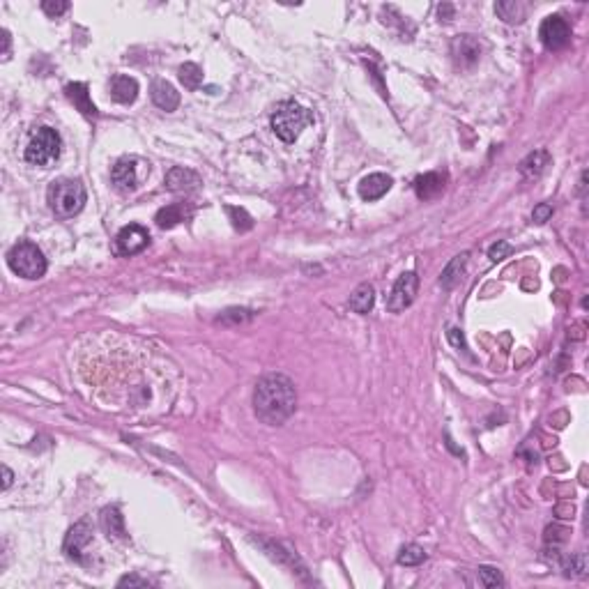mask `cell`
<instances>
[{
	"mask_svg": "<svg viewBox=\"0 0 589 589\" xmlns=\"http://www.w3.org/2000/svg\"><path fill=\"white\" fill-rule=\"evenodd\" d=\"M46 200L55 217H74L85 205V186L78 179H58L49 186Z\"/></svg>",
	"mask_w": 589,
	"mask_h": 589,
	"instance_id": "obj_2",
	"label": "cell"
},
{
	"mask_svg": "<svg viewBox=\"0 0 589 589\" xmlns=\"http://www.w3.org/2000/svg\"><path fill=\"white\" fill-rule=\"evenodd\" d=\"M179 81H182L186 90H198L200 83H203V69L196 62H184L179 67Z\"/></svg>",
	"mask_w": 589,
	"mask_h": 589,
	"instance_id": "obj_24",
	"label": "cell"
},
{
	"mask_svg": "<svg viewBox=\"0 0 589 589\" xmlns=\"http://www.w3.org/2000/svg\"><path fill=\"white\" fill-rule=\"evenodd\" d=\"M186 217H189V212L184 210V203H173V205L161 207V210L157 212L155 221L159 228H173V226L179 224V221H184Z\"/></svg>",
	"mask_w": 589,
	"mask_h": 589,
	"instance_id": "obj_20",
	"label": "cell"
},
{
	"mask_svg": "<svg viewBox=\"0 0 589 589\" xmlns=\"http://www.w3.org/2000/svg\"><path fill=\"white\" fill-rule=\"evenodd\" d=\"M146 587L148 585V580H143V578H139V576H125V578H120V583H118V587Z\"/></svg>",
	"mask_w": 589,
	"mask_h": 589,
	"instance_id": "obj_34",
	"label": "cell"
},
{
	"mask_svg": "<svg viewBox=\"0 0 589 589\" xmlns=\"http://www.w3.org/2000/svg\"><path fill=\"white\" fill-rule=\"evenodd\" d=\"M569 534H571V531L566 529V527L552 525V527H548V529H545V541H548V543H552V548H557V545L566 543V538H569Z\"/></svg>",
	"mask_w": 589,
	"mask_h": 589,
	"instance_id": "obj_29",
	"label": "cell"
},
{
	"mask_svg": "<svg viewBox=\"0 0 589 589\" xmlns=\"http://www.w3.org/2000/svg\"><path fill=\"white\" fill-rule=\"evenodd\" d=\"M451 53H454V60L458 67L470 69L472 64H477L481 58V44L479 39H474L472 35H458L451 44Z\"/></svg>",
	"mask_w": 589,
	"mask_h": 589,
	"instance_id": "obj_11",
	"label": "cell"
},
{
	"mask_svg": "<svg viewBox=\"0 0 589 589\" xmlns=\"http://www.w3.org/2000/svg\"><path fill=\"white\" fill-rule=\"evenodd\" d=\"M564 571H566V576H576V578L587 576V559H585L583 552L566 557L564 559Z\"/></svg>",
	"mask_w": 589,
	"mask_h": 589,
	"instance_id": "obj_27",
	"label": "cell"
},
{
	"mask_svg": "<svg viewBox=\"0 0 589 589\" xmlns=\"http://www.w3.org/2000/svg\"><path fill=\"white\" fill-rule=\"evenodd\" d=\"M477 576H479V585L481 587H502V585H504V578H502V573L498 569H493V566H479Z\"/></svg>",
	"mask_w": 589,
	"mask_h": 589,
	"instance_id": "obj_28",
	"label": "cell"
},
{
	"mask_svg": "<svg viewBox=\"0 0 589 589\" xmlns=\"http://www.w3.org/2000/svg\"><path fill=\"white\" fill-rule=\"evenodd\" d=\"M200 186V177L193 173L189 168H182V166H175L170 168L166 173V189L168 191H177V193H186V191H193Z\"/></svg>",
	"mask_w": 589,
	"mask_h": 589,
	"instance_id": "obj_15",
	"label": "cell"
},
{
	"mask_svg": "<svg viewBox=\"0 0 589 589\" xmlns=\"http://www.w3.org/2000/svg\"><path fill=\"white\" fill-rule=\"evenodd\" d=\"M550 217H552V205H548V203H538L534 207V212H531V219H534L536 224H545Z\"/></svg>",
	"mask_w": 589,
	"mask_h": 589,
	"instance_id": "obj_32",
	"label": "cell"
},
{
	"mask_svg": "<svg viewBox=\"0 0 589 589\" xmlns=\"http://www.w3.org/2000/svg\"><path fill=\"white\" fill-rule=\"evenodd\" d=\"M444 184H447V175L437 173V170H430V173H423L414 179V191L421 200H430V198L440 196L444 191Z\"/></svg>",
	"mask_w": 589,
	"mask_h": 589,
	"instance_id": "obj_14",
	"label": "cell"
},
{
	"mask_svg": "<svg viewBox=\"0 0 589 589\" xmlns=\"http://www.w3.org/2000/svg\"><path fill=\"white\" fill-rule=\"evenodd\" d=\"M60 134L53 127H39L26 148V161L33 166H49L60 157Z\"/></svg>",
	"mask_w": 589,
	"mask_h": 589,
	"instance_id": "obj_5",
	"label": "cell"
},
{
	"mask_svg": "<svg viewBox=\"0 0 589 589\" xmlns=\"http://www.w3.org/2000/svg\"><path fill=\"white\" fill-rule=\"evenodd\" d=\"M437 12H440V19H442V17L447 19V21H449V19H454V7L447 5V3L440 5V10H437Z\"/></svg>",
	"mask_w": 589,
	"mask_h": 589,
	"instance_id": "obj_39",
	"label": "cell"
},
{
	"mask_svg": "<svg viewBox=\"0 0 589 589\" xmlns=\"http://www.w3.org/2000/svg\"><path fill=\"white\" fill-rule=\"evenodd\" d=\"M555 513L559 516V518H573V513H576V509H573V504H562L555 509Z\"/></svg>",
	"mask_w": 589,
	"mask_h": 589,
	"instance_id": "obj_35",
	"label": "cell"
},
{
	"mask_svg": "<svg viewBox=\"0 0 589 589\" xmlns=\"http://www.w3.org/2000/svg\"><path fill=\"white\" fill-rule=\"evenodd\" d=\"M550 164V155L545 152V150H536V152H531L527 159H522L520 164V170L525 177H538L545 170V166Z\"/></svg>",
	"mask_w": 589,
	"mask_h": 589,
	"instance_id": "obj_22",
	"label": "cell"
},
{
	"mask_svg": "<svg viewBox=\"0 0 589 589\" xmlns=\"http://www.w3.org/2000/svg\"><path fill=\"white\" fill-rule=\"evenodd\" d=\"M102 527L113 538H125V520L120 516L118 507H106L102 511Z\"/></svg>",
	"mask_w": 589,
	"mask_h": 589,
	"instance_id": "obj_21",
	"label": "cell"
},
{
	"mask_svg": "<svg viewBox=\"0 0 589 589\" xmlns=\"http://www.w3.org/2000/svg\"><path fill=\"white\" fill-rule=\"evenodd\" d=\"M468 258H470V254H468V251H463L461 256H456L454 261L447 265V270L442 272V279H440V283L444 285V288H454V285L458 283V279H461L465 265H468Z\"/></svg>",
	"mask_w": 589,
	"mask_h": 589,
	"instance_id": "obj_23",
	"label": "cell"
},
{
	"mask_svg": "<svg viewBox=\"0 0 589 589\" xmlns=\"http://www.w3.org/2000/svg\"><path fill=\"white\" fill-rule=\"evenodd\" d=\"M423 559H426V552L414 543L405 545V548H401L398 552V564H403V566H416V564H421Z\"/></svg>",
	"mask_w": 589,
	"mask_h": 589,
	"instance_id": "obj_26",
	"label": "cell"
},
{
	"mask_svg": "<svg viewBox=\"0 0 589 589\" xmlns=\"http://www.w3.org/2000/svg\"><path fill=\"white\" fill-rule=\"evenodd\" d=\"M495 12L500 14V19L504 24H522L527 17V5L518 3V0H500L495 5Z\"/></svg>",
	"mask_w": 589,
	"mask_h": 589,
	"instance_id": "obj_18",
	"label": "cell"
},
{
	"mask_svg": "<svg viewBox=\"0 0 589 589\" xmlns=\"http://www.w3.org/2000/svg\"><path fill=\"white\" fill-rule=\"evenodd\" d=\"M569 332H573V339H583V325H576L573 329H569Z\"/></svg>",
	"mask_w": 589,
	"mask_h": 589,
	"instance_id": "obj_40",
	"label": "cell"
},
{
	"mask_svg": "<svg viewBox=\"0 0 589 589\" xmlns=\"http://www.w3.org/2000/svg\"><path fill=\"white\" fill-rule=\"evenodd\" d=\"M111 97L116 99L118 104H134L136 97H139V83L132 76L118 74L111 78Z\"/></svg>",
	"mask_w": 589,
	"mask_h": 589,
	"instance_id": "obj_16",
	"label": "cell"
},
{
	"mask_svg": "<svg viewBox=\"0 0 589 589\" xmlns=\"http://www.w3.org/2000/svg\"><path fill=\"white\" fill-rule=\"evenodd\" d=\"M313 122V113L294 102H283L272 116V129L283 143H294L301 129Z\"/></svg>",
	"mask_w": 589,
	"mask_h": 589,
	"instance_id": "obj_4",
	"label": "cell"
},
{
	"mask_svg": "<svg viewBox=\"0 0 589 589\" xmlns=\"http://www.w3.org/2000/svg\"><path fill=\"white\" fill-rule=\"evenodd\" d=\"M7 265L14 274L24 276V279H42L46 274V258L42 254V249L37 244L21 240L19 244H14L7 254Z\"/></svg>",
	"mask_w": 589,
	"mask_h": 589,
	"instance_id": "obj_3",
	"label": "cell"
},
{
	"mask_svg": "<svg viewBox=\"0 0 589 589\" xmlns=\"http://www.w3.org/2000/svg\"><path fill=\"white\" fill-rule=\"evenodd\" d=\"M373 301H376V290H373L371 283L357 285L355 292L350 294V308L355 313H369L373 308Z\"/></svg>",
	"mask_w": 589,
	"mask_h": 589,
	"instance_id": "obj_19",
	"label": "cell"
},
{
	"mask_svg": "<svg viewBox=\"0 0 589 589\" xmlns=\"http://www.w3.org/2000/svg\"><path fill=\"white\" fill-rule=\"evenodd\" d=\"M3 477H5V479H3V488L7 491V488L12 486V481H14V474H12L10 468H7V465H3Z\"/></svg>",
	"mask_w": 589,
	"mask_h": 589,
	"instance_id": "obj_38",
	"label": "cell"
},
{
	"mask_svg": "<svg viewBox=\"0 0 589 589\" xmlns=\"http://www.w3.org/2000/svg\"><path fill=\"white\" fill-rule=\"evenodd\" d=\"M150 242V235L143 226L139 224H129L125 226L116 237V247H118V254L122 256H134V254H141L143 249L148 247Z\"/></svg>",
	"mask_w": 589,
	"mask_h": 589,
	"instance_id": "obj_10",
	"label": "cell"
},
{
	"mask_svg": "<svg viewBox=\"0 0 589 589\" xmlns=\"http://www.w3.org/2000/svg\"><path fill=\"white\" fill-rule=\"evenodd\" d=\"M511 254V247H509L507 242H498V244H493L491 247V251H488V256H491V261H504V258Z\"/></svg>",
	"mask_w": 589,
	"mask_h": 589,
	"instance_id": "obj_31",
	"label": "cell"
},
{
	"mask_svg": "<svg viewBox=\"0 0 589 589\" xmlns=\"http://www.w3.org/2000/svg\"><path fill=\"white\" fill-rule=\"evenodd\" d=\"M392 184H394V179L389 175H385V173L366 175L362 182H359V196L371 203V200L383 198L385 193L392 189Z\"/></svg>",
	"mask_w": 589,
	"mask_h": 589,
	"instance_id": "obj_13",
	"label": "cell"
},
{
	"mask_svg": "<svg viewBox=\"0 0 589 589\" xmlns=\"http://www.w3.org/2000/svg\"><path fill=\"white\" fill-rule=\"evenodd\" d=\"M449 341L454 343V346L463 348L465 350V341H463V334L458 332V329H449Z\"/></svg>",
	"mask_w": 589,
	"mask_h": 589,
	"instance_id": "obj_36",
	"label": "cell"
},
{
	"mask_svg": "<svg viewBox=\"0 0 589 589\" xmlns=\"http://www.w3.org/2000/svg\"><path fill=\"white\" fill-rule=\"evenodd\" d=\"M64 95H67L69 102L74 104L85 118H99V111H97V106L92 104L88 85L85 83H67L64 85Z\"/></svg>",
	"mask_w": 589,
	"mask_h": 589,
	"instance_id": "obj_12",
	"label": "cell"
},
{
	"mask_svg": "<svg viewBox=\"0 0 589 589\" xmlns=\"http://www.w3.org/2000/svg\"><path fill=\"white\" fill-rule=\"evenodd\" d=\"M416 288H419V279H416L414 272L401 274L398 281L394 283L389 299H387V308H389L392 313H398V311H403V308H407L416 297Z\"/></svg>",
	"mask_w": 589,
	"mask_h": 589,
	"instance_id": "obj_9",
	"label": "cell"
},
{
	"mask_svg": "<svg viewBox=\"0 0 589 589\" xmlns=\"http://www.w3.org/2000/svg\"><path fill=\"white\" fill-rule=\"evenodd\" d=\"M226 212H228V217H231V221H233V228H235V231L244 233V231H251V228H254V219L249 217L247 210H242V207L228 205Z\"/></svg>",
	"mask_w": 589,
	"mask_h": 589,
	"instance_id": "obj_25",
	"label": "cell"
},
{
	"mask_svg": "<svg viewBox=\"0 0 589 589\" xmlns=\"http://www.w3.org/2000/svg\"><path fill=\"white\" fill-rule=\"evenodd\" d=\"M538 39H541V44L545 49H550V51L564 49L571 39V28L566 24V19H562L559 14L545 17L541 28H538Z\"/></svg>",
	"mask_w": 589,
	"mask_h": 589,
	"instance_id": "obj_7",
	"label": "cell"
},
{
	"mask_svg": "<svg viewBox=\"0 0 589 589\" xmlns=\"http://www.w3.org/2000/svg\"><path fill=\"white\" fill-rule=\"evenodd\" d=\"M90 543H92V527L88 520H81L67 531V536H64V552H67V557L74 559V562L88 564L85 552H88Z\"/></svg>",
	"mask_w": 589,
	"mask_h": 589,
	"instance_id": "obj_8",
	"label": "cell"
},
{
	"mask_svg": "<svg viewBox=\"0 0 589 589\" xmlns=\"http://www.w3.org/2000/svg\"><path fill=\"white\" fill-rule=\"evenodd\" d=\"M42 10H44L49 17H60L69 10V3H55V0H44L42 3Z\"/></svg>",
	"mask_w": 589,
	"mask_h": 589,
	"instance_id": "obj_30",
	"label": "cell"
},
{
	"mask_svg": "<svg viewBox=\"0 0 589 589\" xmlns=\"http://www.w3.org/2000/svg\"><path fill=\"white\" fill-rule=\"evenodd\" d=\"M150 173V164L143 161L141 157H122L116 161V166L111 168V179L116 184V189L122 193L136 191L141 186L143 179Z\"/></svg>",
	"mask_w": 589,
	"mask_h": 589,
	"instance_id": "obj_6",
	"label": "cell"
},
{
	"mask_svg": "<svg viewBox=\"0 0 589 589\" xmlns=\"http://www.w3.org/2000/svg\"><path fill=\"white\" fill-rule=\"evenodd\" d=\"M233 318V322H244L251 318V311H247V308H231V311H226L224 315L219 318V322H228Z\"/></svg>",
	"mask_w": 589,
	"mask_h": 589,
	"instance_id": "obj_33",
	"label": "cell"
},
{
	"mask_svg": "<svg viewBox=\"0 0 589 589\" xmlns=\"http://www.w3.org/2000/svg\"><path fill=\"white\" fill-rule=\"evenodd\" d=\"M152 102L159 106L161 111L170 113V111H175L179 106V92L168 81L159 78V81L152 83Z\"/></svg>",
	"mask_w": 589,
	"mask_h": 589,
	"instance_id": "obj_17",
	"label": "cell"
},
{
	"mask_svg": "<svg viewBox=\"0 0 589 589\" xmlns=\"http://www.w3.org/2000/svg\"><path fill=\"white\" fill-rule=\"evenodd\" d=\"M10 46H12V37H10V33L3 30V58H5V60L10 58Z\"/></svg>",
	"mask_w": 589,
	"mask_h": 589,
	"instance_id": "obj_37",
	"label": "cell"
},
{
	"mask_svg": "<svg viewBox=\"0 0 589 589\" xmlns=\"http://www.w3.org/2000/svg\"><path fill=\"white\" fill-rule=\"evenodd\" d=\"M294 405H297V394H294L290 378L281 373H270L258 380L254 392V410L263 423L279 426L294 412Z\"/></svg>",
	"mask_w": 589,
	"mask_h": 589,
	"instance_id": "obj_1",
	"label": "cell"
}]
</instances>
